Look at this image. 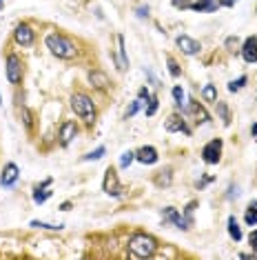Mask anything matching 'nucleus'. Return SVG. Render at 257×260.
Returning a JSON list of instances; mask_svg holds the SVG:
<instances>
[{"label": "nucleus", "instance_id": "obj_1", "mask_svg": "<svg viewBox=\"0 0 257 260\" xmlns=\"http://www.w3.org/2000/svg\"><path fill=\"white\" fill-rule=\"evenodd\" d=\"M128 252L135 258H153L158 252V240L149 234H133L128 238Z\"/></svg>", "mask_w": 257, "mask_h": 260}, {"label": "nucleus", "instance_id": "obj_2", "mask_svg": "<svg viewBox=\"0 0 257 260\" xmlns=\"http://www.w3.org/2000/svg\"><path fill=\"white\" fill-rule=\"evenodd\" d=\"M45 45L56 58H63V60H71L75 56V51H78L73 42L63 34H49L45 38Z\"/></svg>", "mask_w": 257, "mask_h": 260}, {"label": "nucleus", "instance_id": "obj_3", "mask_svg": "<svg viewBox=\"0 0 257 260\" xmlns=\"http://www.w3.org/2000/svg\"><path fill=\"white\" fill-rule=\"evenodd\" d=\"M71 109L75 111V116L87 120V122L96 120V105H93L91 98L82 91H75L73 96H71Z\"/></svg>", "mask_w": 257, "mask_h": 260}, {"label": "nucleus", "instance_id": "obj_4", "mask_svg": "<svg viewBox=\"0 0 257 260\" xmlns=\"http://www.w3.org/2000/svg\"><path fill=\"white\" fill-rule=\"evenodd\" d=\"M4 74H7V80L11 85H20L22 76H25V69H22V60L18 58L16 54L7 56V63H4Z\"/></svg>", "mask_w": 257, "mask_h": 260}, {"label": "nucleus", "instance_id": "obj_5", "mask_svg": "<svg viewBox=\"0 0 257 260\" xmlns=\"http://www.w3.org/2000/svg\"><path fill=\"white\" fill-rule=\"evenodd\" d=\"M102 191L107 196H122V185H120V178H118V169L116 167H107L104 172V180H102Z\"/></svg>", "mask_w": 257, "mask_h": 260}, {"label": "nucleus", "instance_id": "obj_6", "mask_svg": "<svg viewBox=\"0 0 257 260\" xmlns=\"http://www.w3.org/2000/svg\"><path fill=\"white\" fill-rule=\"evenodd\" d=\"M222 147H224L222 138H213L211 143H206L202 147V160L206 165H217L222 160Z\"/></svg>", "mask_w": 257, "mask_h": 260}, {"label": "nucleus", "instance_id": "obj_7", "mask_svg": "<svg viewBox=\"0 0 257 260\" xmlns=\"http://www.w3.org/2000/svg\"><path fill=\"white\" fill-rule=\"evenodd\" d=\"M164 129L169 131V134H187V136H191V129L187 127V120H184L182 116H178V113H171L169 118L164 120Z\"/></svg>", "mask_w": 257, "mask_h": 260}, {"label": "nucleus", "instance_id": "obj_8", "mask_svg": "<svg viewBox=\"0 0 257 260\" xmlns=\"http://www.w3.org/2000/svg\"><path fill=\"white\" fill-rule=\"evenodd\" d=\"M175 45H178L180 49H182V54H187V56H195V54H199V49H202L199 40H195V38L187 36V34L175 38Z\"/></svg>", "mask_w": 257, "mask_h": 260}, {"label": "nucleus", "instance_id": "obj_9", "mask_svg": "<svg viewBox=\"0 0 257 260\" xmlns=\"http://www.w3.org/2000/svg\"><path fill=\"white\" fill-rule=\"evenodd\" d=\"M18 178H20V169H18L16 163H7L2 169V173H0V185L2 187H13L18 182Z\"/></svg>", "mask_w": 257, "mask_h": 260}, {"label": "nucleus", "instance_id": "obj_10", "mask_svg": "<svg viewBox=\"0 0 257 260\" xmlns=\"http://www.w3.org/2000/svg\"><path fill=\"white\" fill-rule=\"evenodd\" d=\"M33 38H36V34H33V29L27 25V22H22V25H18L16 29H13V40H16L20 47L33 45Z\"/></svg>", "mask_w": 257, "mask_h": 260}, {"label": "nucleus", "instance_id": "obj_11", "mask_svg": "<svg viewBox=\"0 0 257 260\" xmlns=\"http://www.w3.org/2000/svg\"><path fill=\"white\" fill-rule=\"evenodd\" d=\"M240 54H242V58H244L249 65L257 63V36H249L244 42H242Z\"/></svg>", "mask_w": 257, "mask_h": 260}, {"label": "nucleus", "instance_id": "obj_12", "mask_svg": "<svg viewBox=\"0 0 257 260\" xmlns=\"http://www.w3.org/2000/svg\"><path fill=\"white\" fill-rule=\"evenodd\" d=\"M135 160L142 165H155L160 160V154L155 147H151V145H144V147H140L135 151Z\"/></svg>", "mask_w": 257, "mask_h": 260}, {"label": "nucleus", "instance_id": "obj_13", "mask_svg": "<svg viewBox=\"0 0 257 260\" xmlns=\"http://www.w3.org/2000/svg\"><path fill=\"white\" fill-rule=\"evenodd\" d=\"M75 136H78V125H75L73 120H64L63 127H60V145L66 147V145H69Z\"/></svg>", "mask_w": 257, "mask_h": 260}, {"label": "nucleus", "instance_id": "obj_14", "mask_svg": "<svg viewBox=\"0 0 257 260\" xmlns=\"http://www.w3.org/2000/svg\"><path fill=\"white\" fill-rule=\"evenodd\" d=\"M116 42H118V51H116V63H118V69H120V72H127V69H128V58H127L125 36H122V34H118V36H116Z\"/></svg>", "mask_w": 257, "mask_h": 260}, {"label": "nucleus", "instance_id": "obj_15", "mask_svg": "<svg viewBox=\"0 0 257 260\" xmlns=\"http://www.w3.org/2000/svg\"><path fill=\"white\" fill-rule=\"evenodd\" d=\"M87 78H89V83H91L96 89H107L109 85H111V83H109V76L104 72H100V69H91Z\"/></svg>", "mask_w": 257, "mask_h": 260}, {"label": "nucleus", "instance_id": "obj_16", "mask_svg": "<svg viewBox=\"0 0 257 260\" xmlns=\"http://www.w3.org/2000/svg\"><path fill=\"white\" fill-rule=\"evenodd\" d=\"M184 113H193V116L197 118L195 122H211V116H208L206 109H204V107L199 105L197 100H191V102H189V111H184Z\"/></svg>", "mask_w": 257, "mask_h": 260}, {"label": "nucleus", "instance_id": "obj_17", "mask_svg": "<svg viewBox=\"0 0 257 260\" xmlns=\"http://www.w3.org/2000/svg\"><path fill=\"white\" fill-rule=\"evenodd\" d=\"M49 185H51V178H47V180L42 182V185H38L36 189H33V202H36V205H42V202H45L47 198L51 196Z\"/></svg>", "mask_w": 257, "mask_h": 260}, {"label": "nucleus", "instance_id": "obj_18", "mask_svg": "<svg viewBox=\"0 0 257 260\" xmlns=\"http://www.w3.org/2000/svg\"><path fill=\"white\" fill-rule=\"evenodd\" d=\"M217 7H220V0H195L191 4L193 11L197 13H204V11H217Z\"/></svg>", "mask_w": 257, "mask_h": 260}, {"label": "nucleus", "instance_id": "obj_19", "mask_svg": "<svg viewBox=\"0 0 257 260\" xmlns=\"http://www.w3.org/2000/svg\"><path fill=\"white\" fill-rule=\"evenodd\" d=\"M215 107H217V116H220L222 125L228 127V125H231V109H228V105H226V102H222V100H217Z\"/></svg>", "mask_w": 257, "mask_h": 260}, {"label": "nucleus", "instance_id": "obj_20", "mask_svg": "<svg viewBox=\"0 0 257 260\" xmlns=\"http://www.w3.org/2000/svg\"><path fill=\"white\" fill-rule=\"evenodd\" d=\"M228 236H231L235 243H240L242 240V229H240V225H237L235 216H228Z\"/></svg>", "mask_w": 257, "mask_h": 260}, {"label": "nucleus", "instance_id": "obj_21", "mask_svg": "<svg viewBox=\"0 0 257 260\" xmlns=\"http://www.w3.org/2000/svg\"><path fill=\"white\" fill-rule=\"evenodd\" d=\"M244 220H246V225H249V227L257 225V200H253V202H251V205H249V209H246Z\"/></svg>", "mask_w": 257, "mask_h": 260}, {"label": "nucleus", "instance_id": "obj_22", "mask_svg": "<svg viewBox=\"0 0 257 260\" xmlns=\"http://www.w3.org/2000/svg\"><path fill=\"white\" fill-rule=\"evenodd\" d=\"M171 172H173L171 167H166V169H162V172H158V176H155V182H158L160 187H169V185H171Z\"/></svg>", "mask_w": 257, "mask_h": 260}, {"label": "nucleus", "instance_id": "obj_23", "mask_svg": "<svg viewBox=\"0 0 257 260\" xmlns=\"http://www.w3.org/2000/svg\"><path fill=\"white\" fill-rule=\"evenodd\" d=\"M202 98H204L206 102H217V89H215V85L208 83L206 87L202 89Z\"/></svg>", "mask_w": 257, "mask_h": 260}, {"label": "nucleus", "instance_id": "obj_24", "mask_svg": "<svg viewBox=\"0 0 257 260\" xmlns=\"http://www.w3.org/2000/svg\"><path fill=\"white\" fill-rule=\"evenodd\" d=\"M166 67H169V74L173 76V78H180V76H182V69H180L178 60H175L173 56H166Z\"/></svg>", "mask_w": 257, "mask_h": 260}, {"label": "nucleus", "instance_id": "obj_25", "mask_svg": "<svg viewBox=\"0 0 257 260\" xmlns=\"http://www.w3.org/2000/svg\"><path fill=\"white\" fill-rule=\"evenodd\" d=\"M246 80H249V78H246V76H240V78H237V80H231V83H228V91H231V93L240 91V89L246 85Z\"/></svg>", "mask_w": 257, "mask_h": 260}, {"label": "nucleus", "instance_id": "obj_26", "mask_svg": "<svg viewBox=\"0 0 257 260\" xmlns=\"http://www.w3.org/2000/svg\"><path fill=\"white\" fill-rule=\"evenodd\" d=\"M158 107H160V100H158V96H151V98H149V105L144 107V113H146V116H155V111H158Z\"/></svg>", "mask_w": 257, "mask_h": 260}, {"label": "nucleus", "instance_id": "obj_27", "mask_svg": "<svg viewBox=\"0 0 257 260\" xmlns=\"http://www.w3.org/2000/svg\"><path fill=\"white\" fill-rule=\"evenodd\" d=\"M173 98H175V105H178V109H184V89L180 87V85H175L173 87Z\"/></svg>", "mask_w": 257, "mask_h": 260}, {"label": "nucleus", "instance_id": "obj_28", "mask_svg": "<svg viewBox=\"0 0 257 260\" xmlns=\"http://www.w3.org/2000/svg\"><path fill=\"white\" fill-rule=\"evenodd\" d=\"M224 45H226L228 51H240L242 49V42H240V38H237V36H228Z\"/></svg>", "mask_w": 257, "mask_h": 260}, {"label": "nucleus", "instance_id": "obj_29", "mask_svg": "<svg viewBox=\"0 0 257 260\" xmlns=\"http://www.w3.org/2000/svg\"><path fill=\"white\" fill-rule=\"evenodd\" d=\"M31 227H36V229H51V231H60L64 225H49V223H40V220H31Z\"/></svg>", "mask_w": 257, "mask_h": 260}, {"label": "nucleus", "instance_id": "obj_30", "mask_svg": "<svg viewBox=\"0 0 257 260\" xmlns=\"http://www.w3.org/2000/svg\"><path fill=\"white\" fill-rule=\"evenodd\" d=\"M133 160H135V151H125V154L120 156V167H122V169H127L128 165L133 163Z\"/></svg>", "mask_w": 257, "mask_h": 260}, {"label": "nucleus", "instance_id": "obj_31", "mask_svg": "<svg viewBox=\"0 0 257 260\" xmlns=\"http://www.w3.org/2000/svg\"><path fill=\"white\" fill-rule=\"evenodd\" d=\"M104 154H107V149H104V147H98L96 151H91V154H87V156H84L82 160H87V163H89V160H100Z\"/></svg>", "mask_w": 257, "mask_h": 260}, {"label": "nucleus", "instance_id": "obj_32", "mask_svg": "<svg viewBox=\"0 0 257 260\" xmlns=\"http://www.w3.org/2000/svg\"><path fill=\"white\" fill-rule=\"evenodd\" d=\"M140 107H142V100H140V98H137V100H133V102H131V107H128V111H127V118L135 116V113L140 111Z\"/></svg>", "mask_w": 257, "mask_h": 260}, {"label": "nucleus", "instance_id": "obj_33", "mask_svg": "<svg viewBox=\"0 0 257 260\" xmlns=\"http://www.w3.org/2000/svg\"><path fill=\"white\" fill-rule=\"evenodd\" d=\"M171 4H173L175 9H191L193 0H171Z\"/></svg>", "mask_w": 257, "mask_h": 260}, {"label": "nucleus", "instance_id": "obj_34", "mask_svg": "<svg viewBox=\"0 0 257 260\" xmlns=\"http://www.w3.org/2000/svg\"><path fill=\"white\" fill-rule=\"evenodd\" d=\"M249 243H251V249L257 254V229L251 231V236H249Z\"/></svg>", "mask_w": 257, "mask_h": 260}, {"label": "nucleus", "instance_id": "obj_35", "mask_svg": "<svg viewBox=\"0 0 257 260\" xmlns=\"http://www.w3.org/2000/svg\"><path fill=\"white\" fill-rule=\"evenodd\" d=\"M137 98H140L142 102H144V100L149 102V98H151V91H149V89H146V87H142L140 91H137Z\"/></svg>", "mask_w": 257, "mask_h": 260}, {"label": "nucleus", "instance_id": "obj_36", "mask_svg": "<svg viewBox=\"0 0 257 260\" xmlns=\"http://www.w3.org/2000/svg\"><path fill=\"white\" fill-rule=\"evenodd\" d=\"M149 16V7H137V18H146Z\"/></svg>", "mask_w": 257, "mask_h": 260}, {"label": "nucleus", "instance_id": "obj_37", "mask_svg": "<svg viewBox=\"0 0 257 260\" xmlns=\"http://www.w3.org/2000/svg\"><path fill=\"white\" fill-rule=\"evenodd\" d=\"M228 191H231V193H228V198H237V196H240V187H231Z\"/></svg>", "mask_w": 257, "mask_h": 260}, {"label": "nucleus", "instance_id": "obj_38", "mask_svg": "<svg viewBox=\"0 0 257 260\" xmlns=\"http://www.w3.org/2000/svg\"><path fill=\"white\" fill-rule=\"evenodd\" d=\"M237 0H220V7H233Z\"/></svg>", "mask_w": 257, "mask_h": 260}, {"label": "nucleus", "instance_id": "obj_39", "mask_svg": "<svg viewBox=\"0 0 257 260\" xmlns=\"http://www.w3.org/2000/svg\"><path fill=\"white\" fill-rule=\"evenodd\" d=\"M71 207H73V205H71V202H69V200H66V202H63V205H60V209H63V211H69V209H71Z\"/></svg>", "mask_w": 257, "mask_h": 260}, {"label": "nucleus", "instance_id": "obj_40", "mask_svg": "<svg viewBox=\"0 0 257 260\" xmlns=\"http://www.w3.org/2000/svg\"><path fill=\"white\" fill-rule=\"evenodd\" d=\"M251 134H253V136H257V122H255L253 127H251Z\"/></svg>", "mask_w": 257, "mask_h": 260}, {"label": "nucleus", "instance_id": "obj_41", "mask_svg": "<svg viewBox=\"0 0 257 260\" xmlns=\"http://www.w3.org/2000/svg\"><path fill=\"white\" fill-rule=\"evenodd\" d=\"M0 9H2V0H0Z\"/></svg>", "mask_w": 257, "mask_h": 260}, {"label": "nucleus", "instance_id": "obj_42", "mask_svg": "<svg viewBox=\"0 0 257 260\" xmlns=\"http://www.w3.org/2000/svg\"><path fill=\"white\" fill-rule=\"evenodd\" d=\"M0 102H2V96H0Z\"/></svg>", "mask_w": 257, "mask_h": 260}]
</instances>
